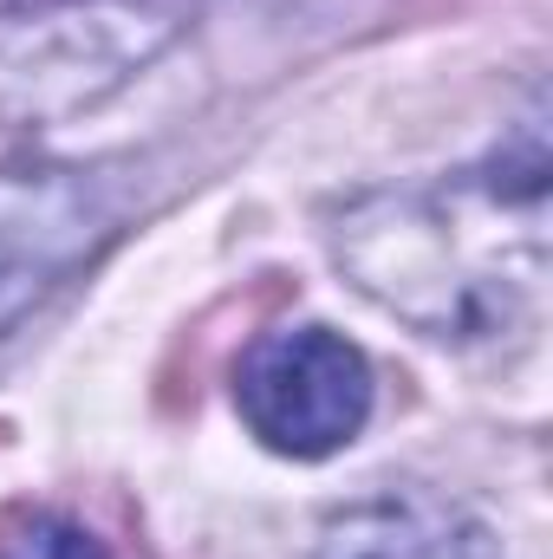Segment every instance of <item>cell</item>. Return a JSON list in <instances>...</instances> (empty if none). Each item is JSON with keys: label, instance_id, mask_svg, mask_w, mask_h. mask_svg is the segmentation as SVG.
Here are the masks:
<instances>
[{"label": "cell", "instance_id": "cell-4", "mask_svg": "<svg viewBox=\"0 0 553 559\" xmlns=\"http://www.w3.org/2000/svg\"><path fill=\"white\" fill-rule=\"evenodd\" d=\"M111 235V189L85 163H0V338Z\"/></svg>", "mask_w": 553, "mask_h": 559}, {"label": "cell", "instance_id": "cell-5", "mask_svg": "<svg viewBox=\"0 0 553 559\" xmlns=\"http://www.w3.org/2000/svg\"><path fill=\"white\" fill-rule=\"evenodd\" d=\"M313 559H502L495 534L430 488H378L345 501L326 527Z\"/></svg>", "mask_w": 553, "mask_h": 559}, {"label": "cell", "instance_id": "cell-1", "mask_svg": "<svg viewBox=\"0 0 553 559\" xmlns=\"http://www.w3.org/2000/svg\"><path fill=\"white\" fill-rule=\"evenodd\" d=\"M332 261L365 299L398 312L423 338L515 332L534 312L548 274L541 111L443 182L372 189L345 202L332 222Z\"/></svg>", "mask_w": 553, "mask_h": 559}, {"label": "cell", "instance_id": "cell-2", "mask_svg": "<svg viewBox=\"0 0 553 559\" xmlns=\"http://www.w3.org/2000/svg\"><path fill=\"white\" fill-rule=\"evenodd\" d=\"M209 0H0V131L66 124L163 59Z\"/></svg>", "mask_w": 553, "mask_h": 559}, {"label": "cell", "instance_id": "cell-6", "mask_svg": "<svg viewBox=\"0 0 553 559\" xmlns=\"http://www.w3.org/2000/svg\"><path fill=\"white\" fill-rule=\"evenodd\" d=\"M0 559H111L105 540L59 514V508H7L0 514Z\"/></svg>", "mask_w": 553, "mask_h": 559}, {"label": "cell", "instance_id": "cell-3", "mask_svg": "<svg viewBox=\"0 0 553 559\" xmlns=\"http://www.w3.org/2000/svg\"><path fill=\"white\" fill-rule=\"evenodd\" d=\"M372 365L332 325H274L235 365V411L261 449L326 462L372 423Z\"/></svg>", "mask_w": 553, "mask_h": 559}]
</instances>
